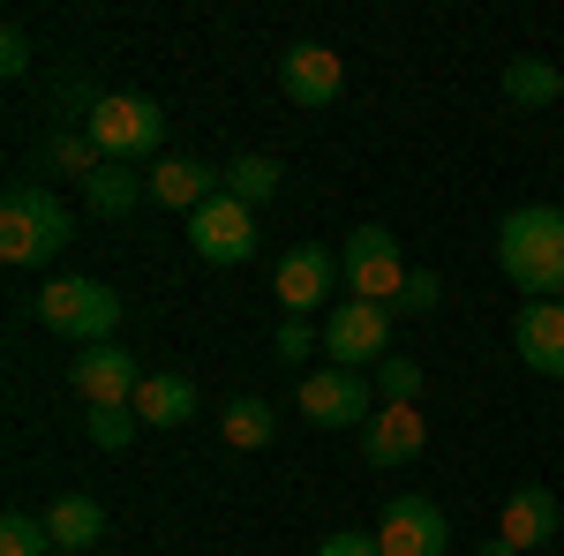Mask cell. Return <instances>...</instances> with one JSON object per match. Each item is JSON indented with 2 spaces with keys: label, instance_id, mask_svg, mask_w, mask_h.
<instances>
[{
  "label": "cell",
  "instance_id": "cell-22",
  "mask_svg": "<svg viewBox=\"0 0 564 556\" xmlns=\"http://www.w3.org/2000/svg\"><path fill=\"white\" fill-rule=\"evenodd\" d=\"M106 166V151L90 143V129H53L45 135V173H68V181H90Z\"/></svg>",
  "mask_w": 564,
  "mask_h": 556
},
{
  "label": "cell",
  "instance_id": "cell-4",
  "mask_svg": "<svg viewBox=\"0 0 564 556\" xmlns=\"http://www.w3.org/2000/svg\"><path fill=\"white\" fill-rule=\"evenodd\" d=\"M84 129H90V143H98L106 159L129 166V159H143V151L166 143V106L143 98V90H106V98H90Z\"/></svg>",
  "mask_w": 564,
  "mask_h": 556
},
{
  "label": "cell",
  "instance_id": "cell-21",
  "mask_svg": "<svg viewBox=\"0 0 564 556\" xmlns=\"http://www.w3.org/2000/svg\"><path fill=\"white\" fill-rule=\"evenodd\" d=\"M505 98L512 106H550V98H564V68H550V61H505Z\"/></svg>",
  "mask_w": 564,
  "mask_h": 556
},
{
  "label": "cell",
  "instance_id": "cell-7",
  "mask_svg": "<svg viewBox=\"0 0 564 556\" xmlns=\"http://www.w3.org/2000/svg\"><path fill=\"white\" fill-rule=\"evenodd\" d=\"M302 422L308 428H369L377 422L361 369H308L302 377Z\"/></svg>",
  "mask_w": 564,
  "mask_h": 556
},
{
  "label": "cell",
  "instance_id": "cell-18",
  "mask_svg": "<svg viewBox=\"0 0 564 556\" xmlns=\"http://www.w3.org/2000/svg\"><path fill=\"white\" fill-rule=\"evenodd\" d=\"M135 422H143V428H181V422H196V377H181V369L143 377V391H135Z\"/></svg>",
  "mask_w": 564,
  "mask_h": 556
},
{
  "label": "cell",
  "instance_id": "cell-8",
  "mask_svg": "<svg viewBox=\"0 0 564 556\" xmlns=\"http://www.w3.org/2000/svg\"><path fill=\"white\" fill-rule=\"evenodd\" d=\"M384 346H391V308H377V301H339V308L324 316V353H332V369L384 361Z\"/></svg>",
  "mask_w": 564,
  "mask_h": 556
},
{
  "label": "cell",
  "instance_id": "cell-11",
  "mask_svg": "<svg viewBox=\"0 0 564 556\" xmlns=\"http://www.w3.org/2000/svg\"><path fill=\"white\" fill-rule=\"evenodd\" d=\"M68 384L84 391L90 406H135V391H143V369H135L129 346H84L76 361H68Z\"/></svg>",
  "mask_w": 564,
  "mask_h": 556
},
{
  "label": "cell",
  "instance_id": "cell-1",
  "mask_svg": "<svg viewBox=\"0 0 564 556\" xmlns=\"http://www.w3.org/2000/svg\"><path fill=\"white\" fill-rule=\"evenodd\" d=\"M497 263L527 301H564V211L557 204H520L497 226Z\"/></svg>",
  "mask_w": 564,
  "mask_h": 556
},
{
  "label": "cell",
  "instance_id": "cell-6",
  "mask_svg": "<svg viewBox=\"0 0 564 556\" xmlns=\"http://www.w3.org/2000/svg\"><path fill=\"white\" fill-rule=\"evenodd\" d=\"M188 249H196L204 263H249L257 257V211H249L241 196L218 188L204 211H188Z\"/></svg>",
  "mask_w": 564,
  "mask_h": 556
},
{
  "label": "cell",
  "instance_id": "cell-9",
  "mask_svg": "<svg viewBox=\"0 0 564 556\" xmlns=\"http://www.w3.org/2000/svg\"><path fill=\"white\" fill-rule=\"evenodd\" d=\"M377 549L384 556H444L452 549V519L436 512L430 497H391L377 519Z\"/></svg>",
  "mask_w": 564,
  "mask_h": 556
},
{
  "label": "cell",
  "instance_id": "cell-28",
  "mask_svg": "<svg viewBox=\"0 0 564 556\" xmlns=\"http://www.w3.org/2000/svg\"><path fill=\"white\" fill-rule=\"evenodd\" d=\"M0 76L15 84V76H31V39H23V23H8L0 31Z\"/></svg>",
  "mask_w": 564,
  "mask_h": 556
},
{
  "label": "cell",
  "instance_id": "cell-25",
  "mask_svg": "<svg viewBox=\"0 0 564 556\" xmlns=\"http://www.w3.org/2000/svg\"><path fill=\"white\" fill-rule=\"evenodd\" d=\"M135 406H90V422H84V436L98 444V451H129L135 444Z\"/></svg>",
  "mask_w": 564,
  "mask_h": 556
},
{
  "label": "cell",
  "instance_id": "cell-20",
  "mask_svg": "<svg viewBox=\"0 0 564 556\" xmlns=\"http://www.w3.org/2000/svg\"><path fill=\"white\" fill-rule=\"evenodd\" d=\"M279 188H286V166H279V159H263V151H249V159H234V166H226V196H241L249 211L271 204Z\"/></svg>",
  "mask_w": 564,
  "mask_h": 556
},
{
  "label": "cell",
  "instance_id": "cell-32",
  "mask_svg": "<svg viewBox=\"0 0 564 556\" xmlns=\"http://www.w3.org/2000/svg\"><path fill=\"white\" fill-rule=\"evenodd\" d=\"M53 556H76V549H53Z\"/></svg>",
  "mask_w": 564,
  "mask_h": 556
},
{
  "label": "cell",
  "instance_id": "cell-5",
  "mask_svg": "<svg viewBox=\"0 0 564 556\" xmlns=\"http://www.w3.org/2000/svg\"><path fill=\"white\" fill-rule=\"evenodd\" d=\"M339 271H347V294H354V301L399 308V294H406V271H414V263L399 257L391 226H354V233H347V257H339Z\"/></svg>",
  "mask_w": 564,
  "mask_h": 556
},
{
  "label": "cell",
  "instance_id": "cell-33",
  "mask_svg": "<svg viewBox=\"0 0 564 556\" xmlns=\"http://www.w3.org/2000/svg\"><path fill=\"white\" fill-rule=\"evenodd\" d=\"M542 556H557V549H542Z\"/></svg>",
  "mask_w": 564,
  "mask_h": 556
},
{
  "label": "cell",
  "instance_id": "cell-23",
  "mask_svg": "<svg viewBox=\"0 0 564 556\" xmlns=\"http://www.w3.org/2000/svg\"><path fill=\"white\" fill-rule=\"evenodd\" d=\"M218 436H226L234 451H263V444L279 436V414H271L263 399H234V406H226V422H218Z\"/></svg>",
  "mask_w": 564,
  "mask_h": 556
},
{
  "label": "cell",
  "instance_id": "cell-17",
  "mask_svg": "<svg viewBox=\"0 0 564 556\" xmlns=\"http://www.w3.org/2000/svg\"><path fill=\"white\" fill-rule=\"evenodd\" d=\"M218 188H226V173H212L204 159H159L151 166V204H166V211H204Z\"/></svg>",
  "mask_w": 564,
  "mask_h": 556
},
{
  "label": "cell",
  "instance_id": "cell-24",
  "mask_svg": "<svg viewBox=\"0 0 564 556\" xmlns=\"http://www.w3.org/2000/svg\"><path fill=\"white\" fill-rule=\"evenodd\" d=\"M377 391H384V406H414L422 399V361L414 353H384L377 361Z\"/></svg>",
  "mask_w": 564,
  "mask_h": 556
},
{
  "label": "cell",
  "instance_id": "cell-19",
  "mask_svg": "<svg viewBox=\"0 0 564 556\" xmlns=\"http://www.w3.org/2000/svg\"><path fill=\"white\" fill-rule=\"evenodd\" d=\"M84 204L98 218H129L135 204H151V173H135V166H121V159H106V166L84 181Z\"/></svg>",
  "mask_w": 564,
  "mask_h": 556
},
{
  "label": "cell",
  "instance_id": "cell-2",
  "mask_svg": "<svg viewBox=\"0 0 564 556\" xmlns=\"http://www.w3.org/2000/svg\"><path fill=\"white\" fill-rule=\"evenodd\" d=\"M76 241V218H68V204L45 188V181H15L8 196H0V257L8 263H45V257H61Z\"/></svg>",
  "mask_w": 564,
  "mask_h": 556
},
{
  "label": "cell",
  "instance_id": "cell-26",
  "mask_svg": "<svg viewBox=\"0 0 564 556\" xmlns=\"http://www.w3.org/2000/svg\"><path fill=\"white\" fill-rule=\"evenodd\" d=\"M0 556H53V534H45V519L8 512V519H0Z\"/></svg>",
  "mask_w": 564,
  "mask_h": 556
},
{
  "label": "cell",
  "instance_id": "cell-29",
  "mask_svg": "<svg viewBox=\"0 0 564 556\" xmlns=\"http://www.w3.org/2000/svg\"><path fill=\"white\" fill-rule=\"evenodd\" d=\"M316 556H384L377 549V534H361V526H339V534H324Z\"/></svg>",
  "mask_w": 564,
  "mask_h": 556
},
{
  "label": "cell",
  "instance_id": "cell-30",
  "mask_svg": "<svg viewBox=\"0 0 564 556\" xmlns=\"http://www.w3.org/2000/svg\"><path fill=\"white\" fill-rule=\"evenodd\" d=\"M316 346H324V339H316V331H308L302 316H286V324H279V361H308V353H316Z\"/></svg>",
  "mask_w": 564,
  "mask_h": 556
},
{
  "label": "cell",
  "instance_id": "cell-15",
  "mask_svg": "<svg viewBox=\"0 0 564 556\" xmlns=\"http://www.w3.org/2000/svg\"><path fill=\"white\" fill-rule=\"evenodd\" d=\"M512 346L534 377H564V301H527L512 324Z\"/></svg>",
  "mask_w": 564,
  "mask_h": 556
},
{
  "label": "cell",
  "instance_id": "cell-10",
  "mask_svg": "<svg viewBox=\"0 0 564 556\" xmlns=\"http://www.w3.org/2000/svg\"><path fill=\"white\" fill-rule=\"evenodd\" d=\"M339 249H324V241H302V249H286V263L271 271V286L286 301V316H308V308H324V301L339 294Z\"/></svg>",
  "mask_w": 564,
  "mask_h": 556
},
{
  "label": "cell",
  "instance_id": "cell-13",
  "mask_svg": "<svg viewBox=\"0 0 564 556\" xmlns=\"http://www.w3.org/2000/svg\"><path fill=\"white\" fill-rule=\"evenodd\" d=\"M279 84H286V98H294V106H332V98L347 90V61H339L332 45H286Z\"/></svg>",
  "mask_w": 564,
  "mask_h": 556
},
{
  "label": "cell",
  "instance_id": "cell-14",
  "mask_svg": "<svg viewBox=\"0 0 564 556\" xmlns=\"http://www.w3.org/2000/svg\"><path fill=\"white\" fill-rule=\"evenodd\" d=\"M422 444H430V422H422L414 406H384L377 422L361 428V459H369V467H414Z\"/></svg>",
  "mask_w": 564,
  "mask_h": 556
},
{
  "label": "cell",
  "instance_id": "cell-27",
  "mask_svg": "<svg viewBox=\"0 0 564 556\" xmlns=\"http://www.w3.org/2000/svg\"><path fill=\"white\" fill-rule=\"evenodd\" d=\"M436 301H444V279H436V271H406V294H399V308H406V316H430Z\"/></svg>",
  "mask_w": 564,
  "mask_h": 556
},
{
  "label": "cell",
  "instance_id": "cell-12",
  "mask_svg": "<svg viewBox=\"0 0 564 556\" xmlns=\"http://www.w3.org/2000/svg\"><path fill=\"white\" fill-rule=\"evenodd\" d=\"M557 519H564V512H557V497H550L542 481H520V489L505 497V519H497V534H505V542H512L520 556H542L550 542H557Z\"/></svg>",
  "mask_w": 564,
  "mask_h": 556
},
{
  "label": "cell",
  "instance_id": "cell-3",
  "mask_svg": "<svg viewBox=\"0 0 564 556\" xmlns=\"http://www.w3.org/2000/svg\"><path fill=\"white\" fill-rule=\"evenodd\" d=\"M39 324L61 331V339H76V346H106L121 331V294L106 279H45Z\"/></svg>",
  "mask_w": 564,
  "mask_h": 556
},
{
  "label": "cell",
  "instance_id": "cell-31",
  "mask_svg": "<svg viewBox=\"0 0 564 556\" xmlns=\"http://www.w3.org/2000/svg\"><path fill=\"white\" fill-rule=\"evenodd\" d=\"M481 556H520V549H512V542H505V534H497V542H481Z\"/></svg>",
  "mask_w": 564,
  "mask_h": 556
},
{
  "label": "cell",
  "instance_id": "cell-16",
  "mask_svg": "<svg viewBox=\"0 0 564 556\" xmlns=\"http://www.w3.org/2000/svg\"><path fill=\"white\" fill-rule=\"evenodd\" d=\"M45 534H53V549L90 556L98 542H106V504H98V497H84V489H61V497L45 504Z\"/></svg>",
  "mask_w": 564,
  "mask_h": 556
}]
</instances>
